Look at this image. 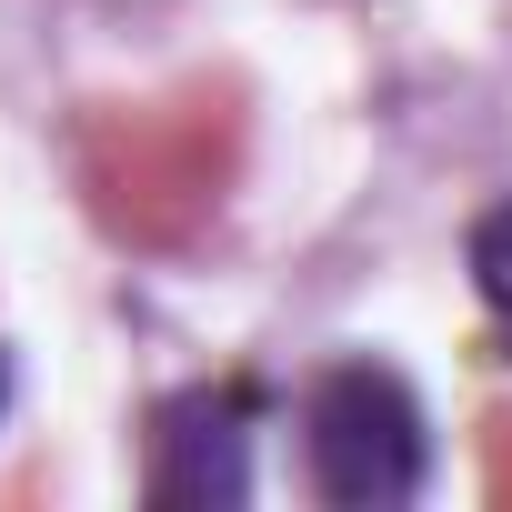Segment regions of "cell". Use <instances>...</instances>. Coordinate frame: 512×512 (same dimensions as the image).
I'll return each mask as SVG.
<instances>
[{
    "instance_id": "obj_1",
    "label": "cell",
    "mask_w": 512,
    "mask_h": 512,
    "mask_svg": "<svg viewBox=\"0 0 512 512\" xmlns=\"http://www.w3.org/2000/svg\"><path fill=\"white\" fill-rule=\"evenodd\" d=\"M302 462H312L322 502H342V512H402L422 492V472H432L422 402L382 362H342L302 402Z\"/></svg>"
},
{
    "instance_id": "obj_2",
    "label": "cell",
    "mask_w": 512,
    "mask_h": 512,
    "mask_svg": "<svg viewBox=\"0 0 512 512\" xmlns=\"http://www.w3.org/2000/svg\"><path fill=\"white\" fill-rule=\"evenodd\" d=\"M472 282H482V302L512 322V201H492V211L472 221Z\"/></svg>"
}]
</instances>
